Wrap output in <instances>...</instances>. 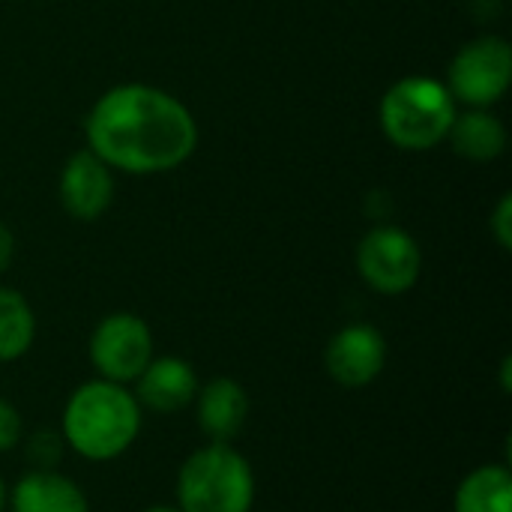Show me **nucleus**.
I'll use <instances>...</instances> for the list:
<instances>
[{"label": "nucleus", "mask_w": 512, "mask_h": 512, "mask_svg": "<svg viewBox=\"0 0 512 512\" xmlns=\"http://www.w3.org/2000/svg\"><path fill=\"white\" fill-rule=\"evenodd\" d=\"M87 150L108 168L159 174L183 165L198 144L189 108L150 84H120L96 99L84 120Z\"/></svg>", "instance_id": "f257e3e1"}, {"label": "nucleus", "mask_w": 512, "mask_h": 512, "mask_svg": "<svg viewBox=\"0 0 512 512\" xmlns=\"http://www.w3.org/2000/svg\"><path fill=\"white\" fill-rule=\"evenodd\" d=\"M138 426V402L114 381H90L78 387L63 414L66 441L93 462H105L129 450Z\"/></svg>", "instance_id": "f03ea898"}, {"label": "nucleus", "mask_w": 512, "mask_h": 512, "mask_svg": "<svg viewBox=\"0 0 512 512\" xmlns=\"http://www.w3.org/2000/svg\"><path fill=\"white\" fill-rule=\"evenodd\" d=\"M456 114L447 84L429 75L402 78L381 99V129L402 150H432L447 138Z\"/></svg>", "instance_id": "7ed1b4c3"}, {"label": "nucleus", "mask_w": 512, "mask_h": 512, "mask_svg": "<svg viewBox=\"0 0 512 512\" xmlns=\"http://www.w3.org/2000/svg\"><path fill=\"white\" fill-rule=\"evenodd\" d=\"M177 498L180 512H249L255 477L240 453L228 444H213L180 468Z\"/></svg>", "instance_id": "20e7f679"}, {"label": "nucleus", "mask_w": 512, "mask_h": 512, "mask_svg": "<svg viewBox=\"0 0 512 512\" xmlns=\"http://www.w3.org/2000/svg\"><path fill=\"white\" fill-rule=\"evenodd\" d=\"M512 81V48L501 36H480L459 48L447 72V90L471 108L495 105Z\"/></svg>", "instance_id": "39448f33"}, {"label": "nucleus", "mask_w": 512, "mask_h": 512, "mask_svg": "<svg viewBox=\"0 0 512 512\" xmlns=\"http://www.w3.org/2000/svg\"><path fill=\"white\" fill-rule=\"evenodd\" d=\"M420 264L423 255L417 240L396 225L372 228L357 249L360 276L381 294H405L408 288H414Z\"/></svg>", "instance_id": "423d86ee"}, {"label": "nucleus", "mask_w": 512, "mask_h": 512, "mask_svg": "<svg viewBox=\"0 0 512 512\" xmlns=\"http://www.w3.org/2000/svg\"><path fill=\"white\" fill-rule=\"evenodd\" d=\"M90 357L105 381L126 384L135 381L153 360V336L138 315L117 312L96 327L90 339Z\"/></svg>", "instance_id": "0eeeda50"}, {"label": "nucleus", "mask_w": 512, "mask_h": 512, "mask_svg": "<svg viewBox=\"0 0 512 512\" xmlns=\"http://www.w3.org/2000/svg\"><path fill=\"white\" fill-rule=\"evenodd\" d=\"M387 360L384 336L369 324L345 327L333 336L327 348V372L342 387H366L372 384Z\"/></svg>", "instance_id": "6e6552de"}, {"label": "nucleus", "mask_w": 512, "mask_h": 512, "mask_svg": "<svg viewBox=\"0 0 512 512\" xmlns=\"http://www.w3.org/2000/svg\"><path fill=\"white\" fill-rule=\"evenodd\" d=\"M114 195V180L111 168L93 153V150H78L69 156L60 174V201L72 219L93 222L99 219Z\"/></svg>", "instance_id": "1a4fd4ad"}, {"label": "nucleus", "mask_w": 512, "mask_h": 512, "mask_svg": "<svg viewBox=\"0 0 512 512\" xmlns=\"http://www.w3.org/2000/svg\"><path fill=\"white\" fill-rule=\"evenodd\" d=\"M198 393V378L186 360L162 357L150 360L147 369L138 375V396L147 408L159 414H171L186 408Z\"/></svg>", "instance_id": "9d476101"}, {"label": "nucleus", "mask_w": 512, "mask_h": 512, "mask_svg": "<svg viewBox=\"0 0 512 512\" xmlns=\"http://www.w3.org/2000/svg\"><path fill=\"white\" fill-rule=\"evenodd\" d=\"M249 399L237 381L216 378L201 390L198 402V423L213 438V444H228L246 423Z\"/></svg>", "instance_id": "9b49d317"}, {"label": "nucleus", "mask_w": 512, "mask_h": 512, "mask_svg": "<svg viewBox=\"0 0 512 512\" xmlns=\"http://www.w3.org/2000/svg\"><path fill=\"white\" fill-rule=\"evenodd\" d=\"M12 512H90L84 492L51 471L24 477L12 492Z\"/></svg>", "instance_id": "f8f14e48"}, {"label": "nucleus", "mask_w": 512, "mask_h": 512, "mask_svg": "<svg viewBox=\"0 0 512 512\" xmlns=\"http://www.w3.org/2000/svg\"><path fill=\"white\" fill-rule=\"evenodd\" d=\"M447 138L453 150L471 162L498 159L507 147V129L495 114H489V108H471L465 114H456Z\"/></svg>", "instance_id": "ddd939ff"}, {"label": "nucleus", "mask_w": 512, "mask_h": 512, "mask_svg": "<svg viewBox=\"0 0 512 512\" xmlns=\"http://www.w3.org/2000/svg\"><path fill=\"white\" fill-rule=\"evenodd\" d=\"M456 512H512V474L504 465L477 468L456 492Z\"/></svg>", "instance_id": "4468645a"}, {"label": "nucleus", "mask_w": 512, "mask_h": 512, "mask_svg": "<svg viewBox=\"0 0 512 512\" xmlns=\"http://www.w3.org/2000/svg\"><path fill=\"white\" fill-rule=\"evenodd\" d=\"M33 333L36 321L27 300L12 288H0V360H18L30 348Z\"/></svg>", "instance_id": "2eb2a0df"}, {"label": "nucleus", "mask_w": 512, "mask_h": 512, "mask_svg": "<svg viewBox=\"0 0 512 512\" xmlns=\"http://www.w3.org/2000/svg\"><path fill=\"white\" fill-rule=\"evenodd\" d=\"M18 438H21V417L9 402L0 399V453L15 447Z\"/></svg>", "instance_id": "dca6fc26"}, {"label": "nucleus", "mask_w": 512, "mask_h": 512, "mask_svg": "<svg viewBox=\"0 0 512 512\" xmlns=\"http://www.w3.org/2000/svg\"><path fill=\"white\" fill-rule=\"evenodd\" d=\"M492 234L501 243V249H512V198L504 195L495 216H492Z\"/></svg>", "instance_id": "f3484780"}, {"label": "nucleus", "mask_w": 512, "mask_h": 512, "mask_svg": "<svg viewBox=\"0 0 512 512\" xmlns=\"http://www.w3.org/2000/svg\"><path fill=\"white\" fill-rule=\"evenodd\" d=\"M12 252H15V240H12V231L0 222V273L9 267L12 261Z\"/></svg>", "instance_id": "a211bd4d"}, {"label": "nucleus", "mask_w": 512, "mask_h": 512, "mask_svg": "<svg viewBox=\"0 0 512 512\" xmlns=\"http://www.w3.org/2000/svg\"><path fill=\"white\" fill-rule=\"evenodd\" d=\"M3 504H6V489H3V480H0V512H3Z\"/></svg>", "instance_id": "6ab92c4d"}, {"label": "nucleus", "mask_w": 512, "mask_h": 512, "mask_svg": "<svg viewBox=\"0 0 512 512\" xmlns=\"http://www.w3.org/2000/svg\"><path fill=\"white\" fill-rule=\"evenodd\" d=\"M147 512H180V510H171V507H153V510Z\"/></svg>", "instance_id": "aec40b11"}]
</instances>
